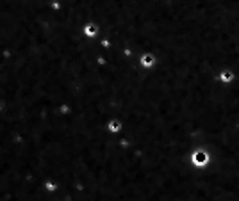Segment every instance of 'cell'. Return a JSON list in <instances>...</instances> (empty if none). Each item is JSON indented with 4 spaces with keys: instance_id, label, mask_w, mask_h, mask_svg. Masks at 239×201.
<instances>
[{
    "instance_id": "3",
    "label": "cell",
    "mask_w": 239,
    "mask_h": 201,
    "mask_svg": "<svg viewBox=\"0 0 239 201\" xmlns=\"http://www.w3.org/2000/svg\"><path fill=\"white\" fill-rule=\"evenodd\" d=\"M0 109H2V107H0Z\"/></svg>"
},
{
    "instance_id": "1",
    "label": "cell",
    "mask_w": 239,
    "mask_h": 201,
    "mask_svg": "<svg viewBox=\"0 0 239 201\" xmlns=\"http://www.w3.org/2000/svg\"><path fill=\"white\" fill-rule=\"evenodd\" d=\"M150 62H152V57H150V55L143 57V64H150Z\"/></svg>"
},
{
    "instance_id": "2",
    "label": "cell",
    "mask_w": 239,
    "mask_h": 201,
    "mask_svg": "<svg viewBox=\"0 0 239 201\" xmlns=\"http://www.w3.org/2000/svg\"><path fill=\"white\" fill-rule=\"evenodd\" d=\"M86 32H88V34H95V27H88V29H86Z\"/></svg>"
}]
</instances>
